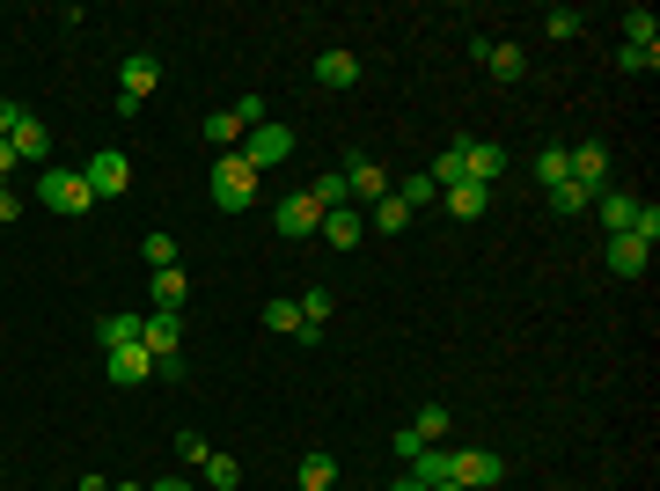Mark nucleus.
Returning a JSON list of instances; mask_svg holds the SVG:
<instances>
[{
    "mask_svg": "<svg viewBox=\"0 0 660 491\" xmlns=\"http://www.w3.org/2000/svg\"><path fill=\"white\" fill-rule=\"evenodd\" d=\"M37 206H51L59 221H81L89 206H96V191H89V176L67 169V162H51L45 176H37Z\"/></svg>",
    "mask_w": 660,
    "mask_h": 491,
    "instance_id": "nucleus-1",
    "label": "nucleus"
},
{
    "mask_svg": "<svg viewBox=\"0 0 660 491\" xmlns=\"http://www.w3.org/2000/svg\"><path fill=\"white\" fill-rule=\"evenodd\" d=\"M206 184H213V206H220V213H250V206H257V169H250L243 154H220Z\"/></svg>",
    "mask_w": 660,
    "mask_h": 491,
    "instance_id": "nucleus-2",
    "label": "nucleus"
},
{
    "mask_svg": "<svg viewBox=\"0 0 660 491\" xmlns=\"http://www.w3.org/2000/svg\"><path fill=\"white\" fill-rule=\"evenodd\" d=\"M499 477H507V455H491V447H448V484L491 491Z\"/></svg>",
    "mask_w": 660,
    "mask_h": 491,
    "instance_id": "nucleus-3",
    "label": "nucleus"
},
{
    "mask_svg": "<svg viewBox=\"0 0 660 491\" xmlns=\"http://www.w3.org/2000/svg\"><path fill=\"white\" fill-rule=\"evenodd\" d=\"M565 169H572V184H580L587 198L610 191V148H602V140H572V148H565Z\"/></svg>",
    "mask_w": 660,
    "mask_h": 491,
    "instance_id": "nucleus-4",
    "label": "nucleus"
},
{
    "mask_svg": "<svg viewBox=\"0 0 660 491\" xmlns=\"http://www.w3.org/2000/svg\"><path fill=\"white\" fill-rule=\"evenodd\" d=\"M81 176H89V191L96 198H125L132 191V162H125L118 148H96L89 162H81Z\"/></svg>",
    "mask_w": 660,
    "mask_h": 491,
    "instance_id": "nucleus-5",
    "label": "nucleus"
},
{
    "mask_svg": "<svg viewBox=\"0 0 660 491\" xmlns=\"http://www.w3.org/2000/svg\"><path fill=\"white\" fill-rule=\"evenodd\" d=\"M235 154L265 176V169H279V162L293 154V132H287V125H257V132H243V148H235Z\"/></svg>",
    "mask_w": 660,
    "mask_h": 491,
    "instance_id": "nucleus-6",
    "label": "nucleus"
},
{
    "mask_svg": "<svg viewBox=\"0 0 660 491\" xmlns=\"http://www.w3.org/2000/svg\"><path fill=\"white\" fill-rule=\"evenodd\" d=\"M455 154H463V176L485 184V191L507 176V148H499V140H455Z\"/></svg>",
    "mask_w": 660,
    "mask_h": 491,
    "instance_id": "nucleus-7",
    "label": "nucleus"
},
{
    "mask_svg": "<svg viewBox=\"0 0 660 491\" xmlns=\"http://www.w3.org/2000/svg\"><path fill=\"white\" fill-rule=\"evenodd\" d=\"M271 227H279L287 243H301V235H316V227H323V206L309 191H293V198H279V206H271Z\"/></svg>",
    "mask_w": 660,
    "mask_h": 491,
    "instance_id": "nucleus-8",
    "label": "nucleus"
},
{
    "mask_svg": "<svg viewBox=\"0 0 660 491\" xmlns=\"http://www.w3.org/2000/svg\"><path fill=\"white\" fill-rule=\"evenodd\" d=\"M140 344H147L154 367L162 360H184V316H140Z\"/></svg>",
    "mask_w": 660,
    "mask_h": 491,
    "instance_id": "nucleus-9",
    "label": "nucleus"
},
{
    "mask_svg": "<svg viewBox=\"0 0 660 491\" xmlns=\"http://www.w3.org/2000/svg\"><path fill=\"white\" fill-rule=\"evenodd\" d=\"M154 89H162V59H154V51H132V59L118 67V96L125 103H147Z\"/></svg>",
    "mask_w": 660,
    "mask_h": 491,
    "instance_id": "nucleus-10",
    "label": "nucleus"
},
{
    "mask_svg": "<svg viewBox=\"0 0 660 491\" xmlns=\"http://www.w3.org/2000/svg\"><path fill=\"white\" fill-rule=\"evenodd\" d=\"M147 301H154V316H184V301H192V279H184V265L147 271Z\"/></svg>",
    "mask_w": 660,
    "mask_h": 491,
    "instance_id": "nucleus-11",
    "label": "nucleus"
},
{
    "mask_svg": "<svg viewBox=\"0 0 660 491\" xmlns=\"http://www.w3.org/2000/svg\"><path fill=\"white\" fill-rule=\"evenodd\" d=\"M338 176H345V198H390V169L374 154H352Z\"/></svg>",
    "mask_w": 660,
    "mask_h": 491,
    "instance_id": "nucleus-12",
    "label": "nucleus"
},
{
    "mask_svg": "<svg viewBox=\"0 0 660 491\" xmlns=\"http://www.w3.org/2000/svg\"><path fill=\"white\" fill-rule=\"evenodd\" d=\"M111 382H118V389H132V382H154L147 344H118V352H111Z\"/></svg>",
    "mask_w": 660,
    "mask_h": 491,
    "instance_id": "nucleus-13",
    "label": "nucleus"
},
{
    "mask_svg": "<svg viewBox=\"0 0 660 491\" xmlns=\"http://www.w3.org/2000/svg\"><path fill=\"white\" fill-rule=\"evenodd\" d=\"M331 249H360V235H367V221L352 213V206H338V213H323V227H316Z\"/></svg>",
    "mask_w": 660,
    "mask_h": 491,
    "instance_id": "nucleus-14",
    "label": "nucleus"
},
{
    "mask_svg": "<svg viewBox=\"0 0 660 491\" xmlns=\"http://www.w3.org/2000/svg\"><path fill=\"white\" fill-rule=\"evenodd\" d=\"M646 265H653V249L638 243V235H610V271L616 279H638Z\"/></svg>",
    "mask_w": 660,
    "mask_h": 491,
    "instance_id": "nucleus-15",
    "label": "nucleus"
},
{
    "mask_svg": "<svg viewBox=\"0 0 660 491\" xmlns=\"http://www.w3.org/2000/svg\"><path fill=\"white\" fill-rule=\"evenodd\" d=\"M440 206H448L455 221H485V213H491V191H485V184H455V191H440Z\"/></svg>",
    "mask_w": 660,
    "mask_h": 491,
    "instance_id": "nucleus-16",
    "label": "nucleus"
},
{
    "mask_svg": "<svg viewBox=\"0 0 660 491\" xmlns=\"http://www.w3.org/2000/svg\"><path fill=\"white\" fill-rule=\"evenodd\" d=\"M594 213H602V227H610V235H632L638 198H632V191H602V198H594Z\"/></svg>",
    "mask_w": 660,
    "mask_h": 491,
    "instance_id": "nucleus-17",
    "label": "nucleus"
},
{
    "mask_svg": "<svg viewBox=\"0 0 660 491\" xmlns=\"http://www.w3.org/2000/svg\"><path fill=\"white\" fill-rule=\"evenodd\" d=\"M448 425H455V418H448V404H426V411H418L404 433H412L418 447H440V441H448Z\"/></svg>",
    "mask_w": 660,
    "mask_h": 491,
    "instance_id": "nucleus-18",
    "label": "nucleus"
},
{
    "mask_svg": "<svg viewBox=\"0 0 660 491\" xmlns=\"http://www.w3.org/2000/svg\"><path fill=\"white\" fill-rule=\"evenodd\" d=\"M15 154H23V162H37V169H51V132L37 118H23V125H15Z\"/></svg>",
    "mask_w": 660,
    "mask_h": 491,
    "instance_id": "nucleus-19",
    "label": "nucleus"
},
{
    "mask_svg": "<svg viewBox=\"0 0 660 491\" xmlns=\"http://www.w3.org/2000/svg\"><path fill=\"white\" fill-rule=\"evenodd\" d=\"M624 45L632 51H660V15L653 8H632V15H624Z\"/></svg>",
    "mask_w": 660,
    "mask_h": 491,
    "instance_id": "nucleus-20",
    "label": "nucleus"
},
{
    "mask_svg": "<svg viewBox=\"0 0 660 491\" xmlns=\"http://www.w3.org/2000/svg\"><path fill=\"white\" fill-rule=\"evenodd\" d=\"M316 81H323V89H352V81H360V59H352V51H323Z\"/></svg>",
    "mask_w": 660,
    "mask_h": 491,
    "instance_id": "nucleus-21",
    "label": "nucleus"
},
{
    "mask_svg": "<svg viewBox=\"0 0 660 491\" xmlns=\"http://www.w3.org/2000/svg\"><path fill=\"white\" fill-rule=\"evenodd\" d=\"M331 484H338V455L309 447V455H301V491H331Z\"/></svg>",
    "mask_w": 660,
    "mask_h": 491,
    "instance_id": "nucleus-22",
    "label": "nucleus"
},
{
    "mask_svg": "<svg viewBox=\"0 0 660 491\" xmlns=\"http://www.w3.org/2000/svg\"><path fill=\"white\" fill-rule=\"evenodd\" d=\"M96 344L118 352V344H140V316H96Z\"/></svg>",
    "mask_w": 660,
    "mask_h": 491,
    "instance_id": "nucleus-23",
    "label": "nucleus"
},
{
    "mask_svg": "<svg viewBox=\"0 0 660 491\" xmlns=\"http://www.w3.org/2000/svg\"><path fill=\"white\" fill-rule=\"evenodd\" d=\"M367 227H374V235H404V227H412V206H404V198H374V221H367Z\"/></svg>",
    "mask_w": 660,
    "mask_h": 491,
    "instance_id": "nucleus-24",
    "label": "nucleus"
},
{
    "mask_svg": "<svg viewBox=\"0 0 660 491\" xmlns=\"http://www.w3.org/2000/svg\"><path fill=\"white\" fill-rule=\"evenodd\" d=\"M293 308H301V330H323V323H331V308H338V294H331V287H309Z\"/></svg>",
    "mask_w": 660,
    "mask_h": 491,
    "instance_id": "nucleus-25",
    "label": "nucleus"
},
{
    "mask_svg": "<svg viewBox=\"0 0 660 491\" xmlns=\"http://www.w3.org/2000/svg\"><path fill=\"white\" fill-rule=\"evenodd\" d=\"M206 140H213L220 154H235V148H243V125H235V110H206Z\"/></svg>",
    "mask_w": 660,
    "mask_h": 491,
    "instance_id": "nucleus-26",
    "label": "nucleus"
},
{
    "mask_svg": "<svg viewBox=\"0 0 660 491\" xmlns=\"http://www.w3.org/2000/svg\"><path fill=\"white\" fill-rule=\"evenodd\" d=\"M198 477H206L213 491H235V484H243V463H235V455H206V463H198Z\"/></svg>",
    "mask_w": 660,
    "mask_h": 491,
    "instance_id": "nucleus-27",
    "label": "nucleus"
},
{
    "mask_svg": "<svg viewBox=\"0 0 660 491\" xmlns=\"http://www.w3.org/2000/svg\"><path fill=\"white\" fill-rule=\"evenodd\" d=\"M140 257H147V271H170V265H176V235L147 227V235H140Z\"/></svg>",
    "mask_w": 660,
    "mask_h": 491,
    "instance_id": "nucleus-28",
    "label": "nucleus"
},
{
    "mask_svg": "<svg viewBox=\"0 0 660 491\" xmlns=\"http://www.w3.org/2000/svg\"><path fill=\"white\" fill-rule=\"evenodd\" d=\"M257 316H265V330H279V338H301V308H293L287 294H279V301H265Z\"/></svg>",
    "mask_w": 660,
    "mask_h": 491,
    "instance_id": "nucleus-29",
    "label": "nucleus"
},
{
    "mask_svg": "<svg viewBox=\"0 0 660 491\" xmlns=\"http://www.w3.org/2000/svg\"><path fill=\"white\" fill-rule=\"evenodd\" d=\"M543 198H551V213H565V221H580L587 206H594V198H587V191H580V184H572V176H565L558 191H543Z\"/></svg>",
    "mask_w": 660,
    "mask_h": 491,
    "instance_id": "nucleus-30",
    "label": "nucleus"
},
{
    "mask_svg": "<svg viewBox=\"0 0 660 491\" xmlns=\"http://www.w3.org/2000/svg\"><path fill=\"white\" fill-rule=\"evenodd\" d=\"M390 191L404 198L412 213H418V206H433V198H440V191H433V176H426V169H418V176H404V184H390Z\"/></svg>",
    "mask_w": 660,
    "mask_h": 491,
    "instance_id": "nucleus-31",
    "label": "nucleus"
},
{
    "mask_svg": "<svg viewBox=\"0 0 660 491\" xmlns=\"http://www.w3.org/2000/svg\"><path fill=\"white\" fill-rule=\"evenodd\" d=\"M565 176H572V169H565V148H543L536 154V184H543V191H558Z\"/></svg>",
    "mask_w": 660,
    "mask_h": 491,
    "instance_id": "nucleus-32",
    "label": "nucleus"
},
{
    "mask_svg": "<svg viewBox=\"0 0 660 491\" xmlns=\"http://www.w3.org/2000/svg\"><path fill=\"white\" fill-rule=\"evenodd\" d=\"M426 176H433V191H455V184H470V176H463V154H455V148L440 154V162H433Z\"/></svg>",
    "mask_w": 660,
    "mask_h": 491,
    "instance_id": "nucleus-33",
    "label": "nucleus"
},
{
    "mask_svg": "<svg viewBox=\"0 0 660 491\" xmlns=\"http://www.w3.org/2000/svg\"><path fill=\"white\" fill-rule=\"evenodd\" d=\"M632 235H638L646 249L660 243V206H653V198H638V221H632Z\"/></svg>",
    "mask_w": 660,
    "mask_h": 491,
    "instance_id": "nucleus-34",
    "label": "nucleus"
},
{
    "mask_svg": "<svg viewBox=\"0 0 660 491\" xmlns=\"http://www.w3.org/2000/svg\"><path fill=\"white\" fill-rule=\"evenodd\" d=\"M235 125H243V132H257V125H271L265 96H235Z\"/></svg>",
    "mask_w": 660,
    "mask_h": 491,
    "instance_id": "nucleus-35",
    "label": "nucleus"
},
{
    "mask_svg": "<svg viewBox=\"0 0 660 491\" xmlns=\"http://www.w3.org/2000/svg\"><path fill=\"white\" fill-rule=\"evenodd\" d=\"M543 30H551V37H580V8H551V15H543Z\"/></svg>",
    "mask_w": 660,
    "mask_h": 491,
    "instance_id": "nucleus-36",
    "label": "nucleus"
},
{
    "mask_svg": "<svg viewBox=\"0 0 660 491\" xmlns=\"http://www.w3.org/2000/svg\"><path fill=\"white\" fill-rule=\"evenodd\" d=\"M616 67H624V74H653L660 51H632V45H624V51H616Z\"/></svg>",
    "mask_w": 660,
    "mask_h": 491,
    "instance_id": "nucleus-37",
    "label": "nucleus"
},
{
    "mask_svg": "<svg viewBox=\"0 0 660 491\" xmlns=\"http://www.w3.org/2000/svg\"><path fill=\"white\" fill-rule=\"evenodd\" d=\"M176 455H184V463H206V455H213V447H206V433H176Z\"/></svg>",
    "mask_w": 660,
    "mask_h": 491,
    "instance_id": "nucleus-38",
    "label": "nucleus"
},
{
    "mask_svg": "<svg viewBox=\"0 0 660 491\" xmlns=\"http://www.w3.org/2000/svg\"><path fill=\"white\" fill-rule=\"evenodd\" d=\"M23 118H30L23 103H15V96H0V140H15V125H23Z\"/></svg>",
    "mask_w": 660,
    "mask_h": 491,
    "instance_id": "nucleus-39",
    "label": "nucleus"
},
{
    "mask_svg": "<svg viewBox=\"0 0 660 491\" xmlns=\"http://www.w3.org/2000/svg\"><path fill=\"white\" fill-rule=\"evenodd\" d=\"M23 206H30V198H15L8 184H0V227H8V221H23Z\"/></svg>",
    "mask_w": 660,
    "mask_h": 491,
    "instance_id": "nucleus-40",
    "label": "nucleus"
},
{
    "mask_svg": "<svg viewBox=\"0 0 660 491\" xmlns=\"http://www.w3.org/2000/svg\"><path fill=\"white\" fill-rule=\"evenodd\" d=\"M15 162H23V154H15V140H0V184L15 176Z\"/></svg>",
    "mask_w": 660,
    "mask_h": 491,
    "instance_id": "nucleus-41",
    "label": "nucleus"
},
{
    "mask_svg": "<svg viewBox=\"0 0 660 491\" xmlns=\"http://www.w3.org/2000/svg\"><path fill=\"white\" fill-rule=\"evenodd\" d=\"M147 491H198L192 477H162V484H147Z\"/></svg>",
    "mask_w": 660,
    "mask_h": 491,
    "instance_id": "nucleus-42",
    "label": "nucleus"
},
{
    "mask_svg": "<svg viewBox=\"0 0 660 491\" xmlns=\"http://www.w3.org/2000/svg\"><path fill=\"white\" fill-rule=\"evenodd\" d=\"M390 491H433V484H418L412 469H404V477H396V484H390Z\"/></svg>",
    "mask_w": 660,
    "mask_h": 491,
    "instance_id": "nucleus-43",
    "label": "nucleus"
},
{
    "mask_svg": "<svg viewBox=\"0 0 660 491\" xmlns=\"http://www.w3.org/2000/svg\"><path fill=\"white\" fill-rule=\"evenodd\" d=\"M73 491H111V477H81V484H73Z\"/></svg>",
    "mask_w": 660,
    "mask_h": 491,
    "instance_id": "nucleus-44",
    "label": "nucleus"
},
{
    "mask_svg": "<svg viewBox=\"0 0 660 491\" xmlns=\"http://www.w3.org/2000/svg\"><path fill=\"white\" fill-rule=\"evenodd\" d=\"M111 491H147V484H111Z\"/></svg>",
    "mask_w": 660,
    "mask_h": 491,
    "instance_id": "nucleus-45",
    "label": "nucleus"
},
{
    "mask_svg": "<svg viewBox=\"0 0 660 491\" xmlns=\"http://www.w3.org/2000/svg\"><path fill=\"white\" fill-rule=\"evenodd\" d=\"M433 491H463V484H433Z\"/></svg>",
    "mask_w": 660,
    "mask_h": 491,
    "instance_id": "nucleus-46",
    "label": "nucleus"
}]
</instances>
